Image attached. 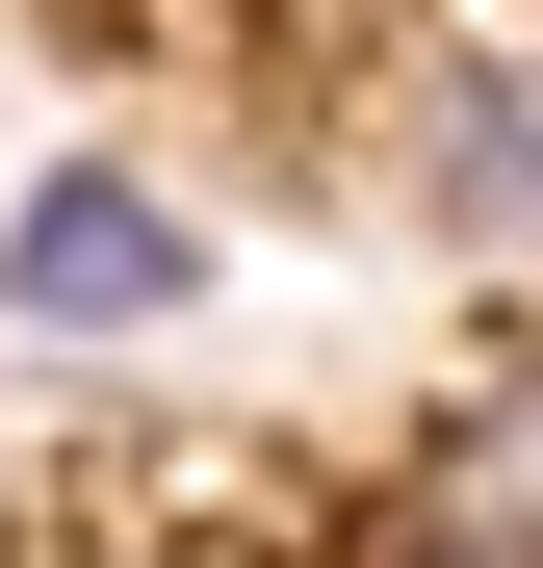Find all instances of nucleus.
I'll use <instances>...</instances> for the list:
<instances>
[{
	"label": "nucleus",
	"mask_w": 543,
	"mask_h": 568,
	"mask_svg": "<svg viewBox=\"0 0 543 568\" xmlns=\"http://www.w3.org/2000/svg\"><path fill=\"white\" fill-rule=\"evenodd\" d=\"M414 233H440V258H492V284H543V52L414 78Z\"/></svg>",
	"instance_id": "nucleus-3"
},
{
	"label": "nucleus",
	"mask_w": 543,
	"mask_h": 568,
	"mask_svg": "<svg viewBox=\"0 0 543 568\" xmlns=\"http://www.w3.org/2000/svg\"><path fill=\"white\" fill-rule=\"evenodd\" d=\"M362 568H543V336L466 362V388L414 414V465H389V517H362Z\"/></svg>",
	"instance_id": "nucleus-1"
},
{
	"label": "nucleus",
	"mask_w": 543,
	"mask_h": 568,
	"mask_svg": "<svg viewBox=\"0 0 543 568\" xmlns=\"http://www.w3.org/2000/svg\"><path fill=\"white\" fill-rule=\"evenodd\" d=\"M181 284H208V233H181L130 155H52L27 207H0V311H27V336H155Z\"/></svg>",
	"instance_id": "nucleus-2"
}]
</instances>
